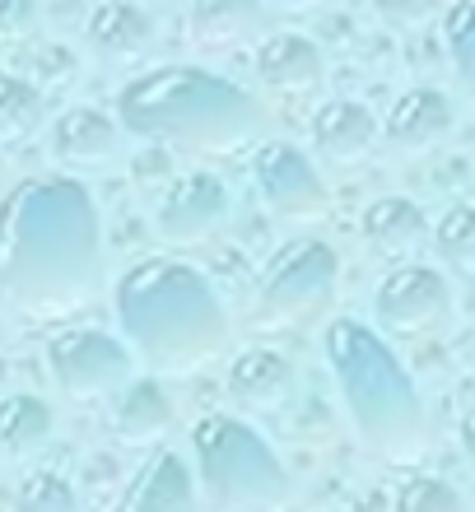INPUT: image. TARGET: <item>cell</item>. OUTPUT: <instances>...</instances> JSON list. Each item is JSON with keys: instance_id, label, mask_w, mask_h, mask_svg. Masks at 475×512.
I'll return each instance as SVG.
<instances>
[{"instance_id": "obj_1", "label": "cell", "mask_w": 475, "mask_h": 512, "mask_svg": "<svg viewBox=\"0 0 475 512\" xmlns=\"http://www.w3.org/2000/svg\"><path fill=\"white\" fill-rule=\"evenodd\" d=\"M103 289V215L75 177H28L0 196V308L70 317Z\"/></svg>"}, {"instance_id": "obj_2", "label": "cell", "mask_w": 475, "mask_h": 512, "mask_svg": "<svg viewBox=\"0 0 475 512\" xmlns=\"http://www.w3.org/2000/svg\"><path fill=\"white\" fill-rule=\"evenodd\" d=\"M117 122L122 131L187 159H233L266 131L252 94L201 66H159L122 84Z\"/></svg>"}, {"instance_id": "obj_3", "label": "cell", "mask_w": 475, "mask_h": 512, "mask_svg": "<svg viewBox=\"0 0 475 512\" xmlns=\"http://www.w3.org/2000/svg\"><path fill=\"white\" fill-rule=\"evenodd\" d=\"M117 326L131 340L140 364L154 373H196L229 345V312L219 303L215 284L191 261L150 256L126 270L117 289Z\"/></svg>"}, {"instance_id": "obj_4", "label": "cell", "mask_w": 475, "mask_h": 512, "mask_svg": "<svg viewBox=\"0 0 475 512\" xmlns=\"http://www.w3.org/2000/svg\"><path fill=\"white\" fill-rule=\"evenodd\" d=\"M322 350L359 443L387 466L420 461L429 452V405L387 336L354 317H336L326 322Z\"/></svg>"}, {"instance_id": "obj_5", "label": "cell", "mask_w": 475, "mask_h": 512, "mask_svg": "<svg viewBox=\"0 0 475 512\" xmlns=\"http://www.w3.org/2000/svg\"><path fill=\"white\" fill-rule=\"evenodd\" d=\"M196 480L219 508H280L289 475L275 447L238 415H201L191 424Z\"/></svg>"}, {"instance_id": "obj_6", "label": "cell", "mask_w": 475, "mask_h": 512, "mask_svg": "<svg viewBox=\"0 0 475 512\" xmlns=\"http://www.w3.org/2000/svg\"><path fill=\"white\" fill-rule=\"evenodd\" d=\"M340 284V256L322 238H289L271 252L252 294V326L266 336H285L317 322Z\"/></svg>"}, {"instance_id": "obj_7", "label": "cell", "mask_w": 475, "mask_h": 512, "mask_svg": "<svg viewBox=\"0 0 475 512\" xmlns=\"http://www.w3.org/2000/svg\"><path fill=\"white\" fill-rule=\"evenodd\" d=\"M47 368L70 401H108L136 378V350L98 326H66L47 340Z\"/></svg>"}, {"instance_id": "obj_8", "label": "cell", "mask_w": 475, "mask_h": 512, "mask_svg": "<svg viewBox=\"0 0 475 512\" xmlns=\"http://www.w3.org/2000/svg\"><path fill=\"white\" fill-rule=\"evenodd\" d=\"M457 317V294L443 270L434 266H396L373 294V326L392 340H424L448 331Z\"/></svg>"}, {"instance_id": "obj_9", "label": "cell", "mask_w": 475, "mask_h": 512, "mask_svg": "<svg viewBox=\"0 0 475 512\" xmlns=\"http://www.w3.org/2000/svg\"><path fill=\"white\" fill-rule=\"evenodd\" d=\"M252 187L280 224H317L331 210V191L317 163L289 140H266L252 154Z\"/></svg>"}, {"instance_id": "obj_10", "label": "cell", "mask_w": 475, "mask_h": 512, "mask_svg": "<svg viewBox=\"0 0 475 512\" xmlns=\"http://www.w3.org/2000/svg\"><path fill=\"white\" fill-rule=\"evenodd\" d=\"M233 215V191L224 187V177L215 173H182L177 182H168L159 201V238L173 247H196L210 243Z\"/></svg>"}, {"instance_id": "obj_11", "label": "cell", "mask_w": 475, "mask_h": 512, "mask_svg": "<svg viewBox=\"0 0 475 512\" xmlns=\"http://www.w3.org/2000/svg\"><path fill=\"white\" fill-rule=\"evenodd\" d=\"M457 126V108H452V98L443 89H406V94H396V103L387 108L382 117V140L392 145V154L401 159H420L429 149H438L443 140L452 135Z\"/></svg>"}, {"instance_id": "obj_12", "label": "cell", "mask_w": 475, "mask_h": 512, "mask_svg": "<svg viewBox=\"0 0 475 512\" xmlns=\"http://www.w3.org/2000/svg\"><path fill=\"white\" fill-rule=\"evenodd\" d=\"M84 38L103 61L112 66H131V61H145L154 52V19L131 0H98L89 19H84Z\"/></svg>"}, {"instance_id": "obj_13", "label": "cell", "mask_w": 475, "mask_h": 512, "mask_svg": "<svg viewBox=\"0 0 475 512\" xmlns=\"http://www.w3.org/2000/svg\"><path fill=\"white\" fill-rule=\"evenodd\" d=\"M257 80L271 94H285V98L317 94L326 84V56L303 33H271L257 47Z\"/></svg>"}, {"instance_id": "obj_14", "label": "cell", "mask_w": 475, "mask_h": 512, "mask_svg": "<svg viewBox=\"0 0 475 512\" xmlns=\"http://www.w3.org/2000/svg\"><path fill=\"white\" fill-rule=\"evenodd\" d=\"M196 508V471L182 452L154 447L150 461L122 489V512H187Z\"/></svg>"}, {"instance_id": "obj_15", "label": "cell", "mask_w": 475, "mask_h": 512, "mask_svg": "<svg viewBox=\"0 0 475 512\" xmlns=\"http://www.w3.org/2000/svg\"><path fill=\"white\" fill-rule=\"evenodd\" d=\"M378 140H382V122L354 98H336L313 117V149L331 168L364 163L378 149Z\"/></svg>"}, {"instance_id": "obj_16", "label": "cell", "mask_w": 475, "mask_h": 512, "mask_svg": "<svg viewBox=\"0 0 475 512\" xmlns=\"http://www.w3.org/2000/svg\"><path fill=\"white\" fill-rule=\"evenodd\" d=\"M122 149V122L98 108H66L52 122V159L61 168H103Z\"/></svg>"}, {"instance_id": "obj_17", "label": "cell", "mask_w": 475, "mask_h": 512, "mask_svg": "<svg viewBox=\"0 0 475 512\" xmlns=\"http://www.w3.org/2000/svg\"><path fill=\"white\" fill-rule=\"evenodd\" d=\"M359 233L364 243L373 247L387 261H410L415 252H424V243L434 238V224L410 196H378V201L364 205V219H359Z\"/></svg>"}, {"instance_id": "obj_18", "label": "cell", "mask_w": 475, "mask_h": 512, "mask_svg": "<svg viewBox=\"0 0 475 512\" xmlns=\"http://www.w3.org/2000/svg\"><path fill=\"white\" fill-rule=\"evenodd\" d=\"M289 387H294V364H289L280 350H271V345H247V350L233 354L229 396L243 405V410H257V415L280 410Z\"/></svg>"}, {"instance_id": "obj_19", "label": "cell", "mask_w": 475, "mask_h": 512, "mask_svg": "<svg viewBox=\"0 0 475 512\" xmlns=\"http://www.w3.org/2000/svg\"><path fill=\"white\" fill-rule=\"evenodd\" d=\"M112 433L126 447H159L173 433V401L159 378H131L112 396Z\"/></svg>"}, {"instance_id": "obj_20", "label": "cell", "mask_w": 475, "mask_h": 512, "mask_svg": "<svg viewBox=\"0 0 475 512\" xmlns=\"http://www.w3.org/2000/svg\"><path fill=\"white\" fill-rule=\"evenodd\" d=\"M56 438V410L33 391H14L0 401V461H33Z\"/></svg>"}, {"instance_id": "obj_21", "label": "cell", "mask_w": 475, "mask_h": 512, "mask_svg": "<svg viewBox=\"0 0 475 512\" xmlns=\"http://www.w3.org/2000/svg\"><path fill=\"white\" fill-rule=\"evenodd\" d=\"M271 0H191V38L205 52H229L266 24Z\"/></svg>"}, {"instance_id": "obj_22", "label": "cell", "mask_w": 475, "mask_h": 512, "mask_svg": "<svg viewBox=\"0 0 475 512\" xmlns=\"http://www.w3.org/2000/svg\"><path fill=\"white\" fill-rule=\"evenodd\" d=\"M47 103H42L38 84L19 80V75H0V149H19L42 131Z\"/></svg>"}, {"instance_id": "obj_23", "label": "cell", "mask_w": 475, "mask_h": 512, "mask_svg": "<svg viewBox=\"0 0 475 512\" xmlns=\"http://www.w3.org/2000/svg\"><path fill=\"white\" fill-rule=\"evenodd\" d=\"M368 503L392 512H457L462 494L448 480H438V475H406V480H392L378 494H368Z\"/></svg>"}, {"instance_id": "obj_24", "label": "cell", "mask_w": 475, "mask_h": 512, "mask_svg": "<svg viewBox=\"0 0 475 512\" xmlns=\"http://www.w3.org/2000/svg\"><path fill=\"white\" fill-rule=\"evenodd\" d=\"M443 42H448L462 94L475 103V0H452L443 10Z\"/></svg>"}, {"instance_id": "obj_25", "label": "cell", "mask_w": 475, "mask_h": 512, "mask_svg": "<svg viewBox=\"0 0 475 512\" xmlns=\"http://www.w3.org/2000/svg\"><path fill=\"white\" fill-rule=\"evenodd\" d=\"M438 261L457 275H475V205H452L434 229Z\"/></svg>"}, {"instance_id": "obj_26", "label": "cell", "mask_w": 475, "mask_h": 512, "mask_svg": "<svg viewBox=\"0 0 475 512\" xmlns=\"http://www.w3.org/2000/svg\"><path fill=\"white\" fill-rule=\"evenodd\" d=\"M19 503L33 512H70L75 508V489H70V475L56 471V466H42V471H28L24 485H19Z\"/></svg>"}, {"instance_id": "obj_27", "label": "cell", "mask_w": 475, "mask_h": 512, "mask_svg": "<svg viewBox=\"0 0 475 512\" xmlns=\"http://www.w3.org/2000/svg\"><path fill=\"white\" fill-rule=\"evenodd\" d=\"M38 0H0V52H19L38 38Z\"/></svg>"}, {"instance_id": "obj_28", "label": "cell", "mask_w": 475, "mask_h": 512, "mask_svg": "<svg viewBox=\"0 0 475 512\" xmlns=\"http://www.w3.org/2000/svg\"><path fill=\"white\" fill-rule=\"evenodd\" d=\"M434 14H438V0H378V19L387 28H401V33L429 28Z\"/></svg>"}, {"instance_id": "obj_29", "label": "cell", "mask_w": 475, "mask_h": 512, "mask_svg": "<svg viewBox=\"0 0 475 512\" xmlns=\"http://www.w3.org/2000/svg\"><path fill=\"white\" fill-rule=\"evenodd\" d=\"M457 447H462L466 466H471V475H475V410H466L462 424H457Z\"/></svg>"}, {"instance_id": "obj_30", "label": "cell", "mask_w": 475, "mask_h": 512, "mask_svg": "<svg viewBox=\"0 0 475 512\" xmlns=\"http://www.w3.org/2000/svg\"><path fill=\"white\" fill-rule=\"evenodd\" d=\"M271 5L285 14H313V10H326L331 0H271Z\"/></svg>"}]
</instances>
